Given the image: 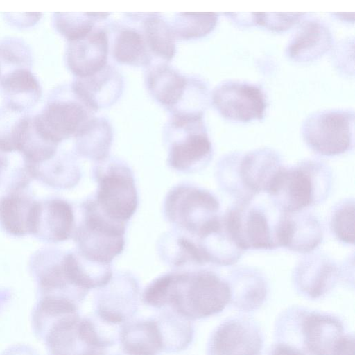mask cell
<instances>
[{
  "mask_svg": "<svg viewBox=\"0 0 355 355\" xmlns=\"http://www.w3.org/2000/svg\"><path fill=\"white\" fill-rule=\"evenodd\" d=\"M230 300L225 278L203 268L163 275L150 283L142 295L146 305L157 309L168 307L189 320L222 312Z\"/></svg>",
  "mask_w": 355,
  "mask_h": 355,
  "instance_id": "1",
  "label": "cell"
},
{
  "mask_svg": "<svg viewBox=\"0 0 355 355\" xmlns=\"http://www.w3.org/2000/svg\"><path fill=\"white\" fill-rule=\"evenodd\" d=\"M283 166L277 151L260 148L225 155L216 166L215 176L221 190L236 202H246L262 192L267 193Z\"/></svg>",
  "mask_w": 355,
  "mask_h": 355,
  "instance_id": "2",
  "label": "cell"
},
{
  "mask_svg": "<svg viewBox=\"0 0 355 355\" xmlns=\"http://www.w3.org/2000/svg\"><path fill=\"white\" fill-rule=\"evenodd\" d=\"M333 185L331 168L316 159H306L277 173L266 193L281 213L306 210L325 201Z\"/></svg>",
  "mask_w": 355,
  "mask_h": 355,
  "instance_id": "3",
  "label": "cell"
},
{
  "mask_svg": "<svg viewBox=\"0 0 355 355\" xmlns=\"http://www.w3.org/2000/svg\"><path fill=\"white\" fill-rule=\"evenodd\" d=\"M277 341L288 342L306 355H331L338 339L344 334L343 322L336 315L301 307H293L279 317ZM291 344V343H290Z\"/></svg>",
  "mask_w": 355,
  "mask_h": 355,
  "instance_id": "4",
  "label": "cell"
},
{
  "mask_svg": "<svg viewBox=\"0 0 355 355\" xmlns=\"http://www.w3.org/2000/svg\"><path fill=\"white\" fill-rule=\"evenodd\" d=\"M203 116L171 115L166 128L168 164L173 169L191 173L205 168L213 156Z\"/></svg>",
  "mask_w": 355,
  "mask_h": 355,
  "instance_id": "5",
  "label": "cell"
},
{
  "mask_svg": "<svg viewBox=\"0 0 355 355\" xmlns=\"http://www.w3.org/2000/svg\"><path fill=\"white\" fill-rule=\"evenodd\" d=\"M220 204L212 192L190 184L170 190L164 204L168 221L180 232L198 238L220 214Z\"/></svg>",
  "mask_w": 355,
  "mask_h": 355,
  "instance_id": "6",
  "label": "cell"
},
{
  "mask_svg": "<svg viewBox=\"0 0 355 355\" xmlns=\"http://www.w3.org/2000/svg\"><path fill=\"white\" fill-rule=\"evenodd\" d=\"M83 218L75 232L78 252L86 259L110 264L125 245L126 223L104 214L94 199L83 204Z\"/></svg>",
  "mask_w": 355,
  "mask_h": 355,
  "instance_id": "7",
  "label": "cell"
},
{
  "mask_svg": "<svg viewBox=\"0 0 355 355\" xmlns=\"http://www.w3.org/2000/svg\"><path fill=\"white\" fill-rule=\"evenodd\" d=\"M106 159L98 162L94 169L98 183L94 200L107 217L127 223L135 214L138 204L133 174L125 163Z\"/></svg>",
  "mask_w": 355,
  "mask_h": 355,
  "instance_id": "8",
  "label": "cell"
},
{
  "mask_svg": "<svg viewBox=\"0 0 355 355\" xmlns=\"http://www.w3.org/2000/svg\"><path fill=\"white\" fill-rule=\"evenodd\" d=\"M271 214L264 205L252 200L236 202L222 218L229 234L242 251L272 250L278 248L275 226L280 213L275 219Z\"/></svg>",
  "mask_w": 355,
  "mask_h": 355,
  "instance_id": "9",
  "label": "cell"
},
{
  "mask_svg": "<svg viewBox=\"0 0 355 355\" xmlns=\"http://www.w3.org/2000/svg\"><path fill=\"white\" fill-rule=\"evenodd\" d=\"M354 112L350 110H322L310 115L302 125L307 146L324 157H334L354 147Z\"/></svg>",
  "mask_w": 355,
  "mask_h": 355,
  "instance_id": "10",
  "label": "cell"
},
{
  "mask_svg": "<svg viewBox=\"0 0 355 355\" xmlns=\"http://www.w3.org/2000/svg\"><path fill=\"white\" fill-rule=\"evenodd\" d=\"M94 113L76 96L70 85L55 89L42 112L33 116L41 132L58 144L75 137Z\"/></svg>",
  "mask_w": 355,
  "mask_h": 355,
  "instance_id": "11",
  "label": "cell"
},
{
  "mask_svg": "<svg viewBox=\"0 0 355 355\" xmlns=\"http://www.w3.org/2000/svg\"><path fill=\"white\" fill-rule=\"evenodd\" d=\"M211 100L223 118L237 122L262 119L266 107L265 96L259 87L235 80L219 84L213 91Z\"/></svg>",
  "mask_w": 355,
  "mask_h": 355,
  "instance_id": "12",
  "label": "cell"
},
{
  "mask_svg": "<svg viewBox=\"0 0 355 355\" xmlns=\"http://www.w3.org/2000/svg\"><path fill=\"white\" fill-rule=\"evenodd\" d=\"M263 348L259 326L249 317L238 315L216 328L208 343L207 355H261Z\"/></svg>",
  "mask_w": 355,
  "mask_h": 355,
  "instance_id": "13",
  "label": "cell"
},
{
  "mask_svg": "<svg viewBox=\"0 0 355 355\" xmlns=\"http://www.w3.org/2000/svg\"><path fill=\"white\" fill-rule=\"evenodd\" d=\"M340 279V267L322 252L306 254L295 265L292 281L297 291L310 300L328 294Z\"/></svg>",
  "mask_w": 355,
  "mask_h": 355,
  "instance_id": "14",
  "label": "cell"
},
{
  "mask_svg": "<svg viewBox=\"0 0 355 355\" xmlns=\"http://www.w3.org/2000/svg\"><path fill=\"white\" fill-rule=\"evenodd\" d=\"M323 238L324 229L320 219L307 209L280 212L275 226L278 248L306 254L318 248Z\"/></svg>",
  "mask_w": 355,
  "mask_h": 355,
  "instance_id": "15",
  "label": "cell"
},
{
  "mask_svg": "<svg viewBox=\"0 0 355 355\" xmlns=\"http://www.w3.org/2000/svg\"><path fill=\"white\" fill-rule=\"evenodd\" d=\"M139 287L129 275H119L100 288L96 297V315L103 321L120 326L135 314L138 308Z\"/></svg>",
  "mask_w": 355,
  "mask_h": 355,
  "instance_id": "16",
  "label": "cell"
},
{
  "mask_svg": "<svg viewBox=\"0 0 355 355\" xmlns=\"http://www.w3.org/2000/svg\"><path fill=\"white\" fill-rule=\"evenodd\" d=\"M108 50L107 32L102 28H94L87 35L69 42L67 67L76 78L93 75L107 65Z\"/></svg>",
  "mask_w": 355,
  "mask_h": 355,
  "instance_id": "17",
  "label": "cell"
},
{
  "mask_svg": "<svg viewBox=\"0 0 355 355\" xmlns=\"http://www.w3.org/2000/svg\"><path fill=\"white\" fill-rule=\"evenodd\" d=\"M76 96L93 112L113 105L123 88L122 76L111 65L89 76L76 78L71 84Z\"/></svg>",
  "mask_w": 355,
  "mask_h": 355,
  "instance_id": "18",
  "label": "cell"
},
{
  "mask_svg": "<svg viewBox=\"0 0 355 355\" xmlns=\"http://www.w3.org/2000/svg\"><path fill=\"white\" fill-rule=\"evenodd\" d=\"M231 293L230 303L243 312L261 306L268 295L269 286L265 275L258 269L241 266L232 269L225 277Z\"/></svg>",
  "mask_w": 355,
  "mask_h": 355,
  "instance_id": "19",
  "label": "cell"
},
{
  "mask_svg": "<svg viewBox=\"0 0 355 355\" xmlns=\"http://www.w3.org/2000/svg\"><path fill=\"white\" fill-rule=\"evenodd\" d=\"M0 88L4 107L26 113L40 101L42 88L30 69H17L1 75Z\"/></svg>",
  "mask_w": 355,
  "mask_h": 355,
  "instance_id": "20",
  "label": "cell"
},
{
  "mask_svg": "<svg viewBox=\"0 0 355 355\" xmlns=\"http://www.w3.org/2000/svg\"><path fill=\"white\" fill-rule=\"evenodd\" d=\"M333 44L329 28L318 20L304 23L286 47V55L296 62H309L324 55Z\"/></svg>",
  "mask_w": 355,
  "mask_h": 355,
  "instance_id": "21",
  "label": "cell"
},
{
  "mask_svg": "<svg viewBox=\"0 0 355 355\" xmlns=\"http://www.w3.org/2000/svg\"><path fill=\"white\" fill-rule=\"evenodd\" d=\"M189 81L165 62L150 64L146 73V88L152 97L168 111H171L182 99Z\"/></svg>",
  "mask_w": 355,
  "mask_h": 355,
  "instance_id": "22",
  "label": "cell"
},
{
  "mask_svg": "<svg viewBox=\"0 0 355 355\" xmlns=\"http://www.w3.org/2000/svg\"><path fill=\"white\" fill-rule=\"evenodd\" d=\"M194 240L206 264L230 266L237 263L243 253L227 231L222 215Z\"/></svg>",
  "mask_w": 355,
  "mask_h": 355,
  "instance_id": "23",
  "label": "cell"
},
{
  "mask_svg": "<svg viewBox=\"0 0 355 355\" xmlns=\"http://www.w3.org/2000/svg\"><path fill=\"white\" fill-rule=\"evenodd\" d=\"M119 339L123 355H157L164 352L155 318L127 322L121 327Z\"/></svg>",
  "mask_w": 355,
  "mask_h": 355,
  "instance_id": "24",
  "label": "cell"
},
{
  "mask_svg": "<svg viewBox=\"0 0 355 355\" xmlns=\"http://www.w3.org/2000/svg\"><path fill=\"white\" fill-rule=\"evenodd\" d=\"M40 203L19 194H12L0 202V221L5 230L15 235L35 234Z\"/></svg>",
  "mask_w": 355,
  "mask_h": 355,
  "instance_id": "25",
  "label": "cell"
},
{
  "mask_svg": "<svg viewBox=\"0 0 355 355\" xmlns=\"http://www.w3.org/2000/svg\"><path fill=\"white\" fill-rule=\"evenodd\" d=\"M62 263L71 284L87 293L105 286L112 278L110 264L89 260L79 252L67 254L62 258Z\"/></svg>",
  "mask_w": 355,
  "mask_h": 355,
  "instance_id": "26",
  "label": "cell"
},
{
  "mask_svg": "<svg viewBox=\"0 0 355 355\" xmlns=\"http://www.w3.org/2000/svg\"><path fill=\"white\" fill-rule=\"evenodd\" d=\"M77 153L100 162L109 155L113 134L109 121L103 117H92L74 137Z\"/></svg>",
  "mask_w": 355,
  "mask_h": 355,
  "instance_id": "27",
  "label": "cell"
},
{
  "mask_svg": "<svg viewBox=\"0 0 355 355\" xmlns=\"http://www.w3.org/2000/svg\"><path fill=\"white\" fill-rule=\"evenodd\" d=\"M159 252L162 257L175 268L196 269L206 266L201 252L191 237L170 232L164 235L159 242Z\"/></svg>",
  "mask_w": 355,
  "mask_h": 355,
  "instance_id": "28",
  "label": "cell"
},
{
  "mask_svg": "<svg viewBox=\"0 0 355 355\" xmlns=\"http://www.w3.org/2000/svg\"><path fill=\"white\" fill-rule=\"evenodd\" d=\"M44 226V235L53 241L68 239L73 229V209L67 202L55 199L48 202L44 207L40 203V211L36 233Z\"/></svg>",
  "mask_w": 355,
  "mask_h": 355,
  "instance_id": "29",
  "label": "cell"
},
{
  "mask_svg": "<svg viewBox=\"0 0 355 355\" xmlns=\"http://www.w3.org/2000/svg\"><path fill=\"white\" fill-rule=\"evenodd\" d=\"M112 55L118 63L137 67H149L153 60L141 31L128 26L118 29L113 41Z\"/></svg>",
  "mask_w": 355,
  "mask_h": 355,
  "instance_id": "30",
  "label": "cell"
},
{
  "mask_svg": "<svg viewBox=\"0 0 355 355\" xmlns=\"http://www.w3.org/2000/svg\"><path fill=\"white\" fill-rule=\"evenodd\" d=\"M143 15L141 13V32L150 53L166 62L170 61L176 51V38L171 25L160 13L148 12L146 16Z\"/></svg>",
  "mask_w": 355,
  "mask_h": 355,
  "instance_id": "31",
  "label": "cell"
},
{
  "mask_svg": "<svg viewBox=\"0 0 355 355\" xmlns=\"http://www.w3.org/2000/svg\"><path fill=\"white\" fill-rule=\"evenodd\" d=\"M155 319L164 344V352H177L187 348L193 337L191 320L171 310H164Z\"/></svg>",
  "mask_w": 355,
  "mask_h": 355,
  "instance_id": "32",
  "label": "cell"
},
{
  "mask_svg": "<svg viewBox=\"0 0 355 355\" xmlns=\"http://www.w3.org/2000/svg\"><path fill=\"white\" fill-rule=\"evenodd\" d=\"M218 18L216 12H176L170 25L175 38L196 39L211 32Z\"/></svg>",
  "mask_w": 355,
  "mask_h": 355,
  "instance_id": "33",
  "label": "cell"
},
{
  "mask_svg": "<svg viewBox=\"0 0 355 355\" xmlns=\"http://www.w3.org/2000/svg\"><path fill=\"white\" fill-rule=\"evenodd\" d=\"M110 12H55L53 24L69 42L80 39L94 28L95 21L104 19Z\"/></svg>",
  "mask_w": 355,
  "mask_h": 355,
  "instance_id": "34",
  "label": "cell"
},
{
  "mask_svg": "<svg viewBox=\"0 0 355 355\" xmlns=\"http://www.w3.org/2000/svg\"><path fill=\"white\" fill-rule=\"evenodd\" d=\"M354 198H345L333 207L330 214L331 232L345 245L354 243Z\"/></svg>",
  "mask_w": 355,
  "mask_h": 355,
  "instance_id": "35",
  "label": "cell"
},
{
  "mask_svg": "<svg viewBox=\"0 0 355 355\" xmlns=\"http://www.w3.org/2000/svg\"><path fill=\"white\" fill-rule=\"evenodd\" d=\"M29 115L8 109L0 107V152L17 151L22 132Z\"/></svg>",
  "mask_w": 355,
  "mask_h": 355,
  "instance_id": "36",
  "label": "cell"
},
{
  "mask_svg": "<svg viewBox=\"0 0 355 355\" xmlns=\"http://www.w3.org/2000/svg\"><path fill=\"white\" fill-rule=\"evenodd\" d=\"M31 50L22 40L17 37H6L0 40L1 75L17 69H31Z\"/></svg>",
  "mask_w": 355,
  "mask_h": 355,
  "instance_id": "37",
  "label": "cell"
},
{
  "mask_svg": "<svg viewBox=\"0 0 355 355\" xmlns=\"http://www.w3.org/2000/svg\"><path fill=\"white\" fill-rule=\"evenodd\" d=\"M253 24L268 30L282 32L289 29L302 17L304 12H252Z\"/></svg>",
  "mask_w": 355,
  "mask_h": 355,
  "instance_id": "38",
  "label": "cell"
},
{
  "mask_svg": "<svg viewBox=\"0 0 355 355\" xmlns=\"http://www.w3.org/2000/svg\"><path fill=\"white\" fill-rule=\"evenodd\" d=\"M331 355H354V336L343 334L336 342Z\"/></svg>",
  "mask_w": 355,
  "mask_h": 355,
  "instance_id": "39",
  "label": "cell"
},
{
  "mask_svg": "<svg viewBox=\"0 0 355 355\" xmlns=\"http://www.w3.org/2000/svg\"><path fill=\"white\" fill-rule=\"evenodd\" d=\"M269 355H306V354L293 345L283 341H277L272 346Z\"/></svg>",
  "mask_w": 355,
  "mask_h": 355,
  "instance_id": "40",
  "label": "cell"
},
{
  "mask_svg": "<svg viewBox=\"0 0 355 355\" xmlns=\"http://www.w3.org/2000/svg\"><path fill=\"white\" fill-rule=\"evenodd\" d=\"M8 16L6 13H4L6 15V19L10 23V24L15 25L16 26H28L27 24L24 21L25 19L26 20H31L37 21L40 17L42 13L36 12V13H27L26 16H22V13H21V16H19L18 13H15L16 16H13L12 13H8Z\"/></svg>",
  "mask_w": 355,
  "mask_h": 355,
  "instance_id": "41",
  "label": "cell"
},
{
  "mask_svg": "<svg viewBox=\"0 0 355 355\" xmlns=\"http://www.w3.org/2000/svg\"><path fill=\"white\" fill-rule=\"evenodd\" d=\"M1 69H0V78H1Z\"/></svg>",
  "mask_w": 355,
  "mask_h": 355,
  "instance_id": "42",
  "label": "cell"
}]
</instances>
